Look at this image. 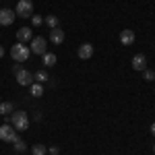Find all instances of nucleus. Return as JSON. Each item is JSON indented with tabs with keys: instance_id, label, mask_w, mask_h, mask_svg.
<instances>
[{
	"instance_id": "1",
	"label": "nucleus",
	"mask_w": 155,
	"mask_h": 155,
	"mask_svg": "<svg viewBox=\"0 0 155 155\" xmlns=\"http://www.w3.org/2000/svg\"><path fill=\"white\" fill-rule=\"evenodd\" d=\"M11 122H12V126H15V130H27L29 128V116H27V112H23V110L12 112Z\"/></svg>"
},
{
	"instance_id": "2",
	"label": "nucleus",
	"mask_w": 155,
	"mask_h": 155,
	"mask_svg": "<svg viewBox=\"0 0 155 155\" xmlns=\"http://www.w3.org/2000/svg\"><path fill=\"white\" fill-rule=\"evenodd\" d=\"M11 56H12V60H15V62H25V60L31 56V50L27 48L25 44L17 41V44L11 48Z\"/></svg>"
},
{
	"instance_id": "3",
	"label": "nucleus",
	"mask_w": 155,
	"mask_h": 155,
	"mask_svg": "<svg viewBox=\"0 0 155 155\" xmlns=\"http://www.w3.org/2000/svg\"><path fill=\"white\" fill-rule=\"evenodd\" d=\"M15 12H17L19 17H23V19H29V17L33 15V2H31V0H19Z\"/></svg>"
},
{
	"instance_id": "4",
	"label": "nucleus",
	"mask_w": 155,
	"mask_h": 155,
	"mask_svg": "<svg viewBox=\"0 0 155 155\" xmlns=\"http://www.w3.org/2000/svg\"><path fill=\"white\" fill-rule=\"evenodd\" d=\"M46 46H48L46 37H33L29 50H31V54H39V56H44V54H46Z\"/></svg>"
},
{
	"instance_id": "5",
	"label": "nucleus",
	"mask_w": 155,
	"mask_h": 155,
	"mask_svg": "<svg viewBox=\"0 0 155 155\" xmlns=\"http://www.w3.org/2000/svg\"><path fill=\"white\" fill-rule=\"evenodd\" d=\"M15 139H17L15 126H12V124H2V126H0V141H4V143H12Z\"/></svg>"
},
{
	"instance_id": "6",
	"label": "nucleus",
	"mask_w": 155,
	"mask_h": 155,
	"mask_svg": "<svg viewBox=\"0 0 155 155\" xmlns=\"http://www.w3.org/2000/svg\"><path fill=\"white\" fill-rule=\"evenodd\" d=\"M17 83L23 85V87H29V85L33 83V72L25 71V68H19L17 71Z\"/></svg>"
},
{
	"instance_id": "7",
	"label": "nucleus",
	"mask_w": 155,
	"mask_h": 155,
	"mask_svg": "<svg viewBox=\"0 0 155 155\" xmlns=\"http://www.w3.org/2000/svg\"><path fill=\"white\" fill-rule=\"evenodd\" d=\"M15 15H17V12L11 11V8H0V25H4V27L12 25V21H15Z\"/></svg>"
},
{
	"instance_id": "8",
	"label": "nucleus",
	"mask_w": 155,
	"mask_h": 155,
	"mask_svg": "<svg viewBox=\"0 0 155 155\" xmlns=\"http://www.w3.org/2000/svg\"><path fill=\"white\" fill-rule=\"evenodd\" d=\"M31 39H33V33H31L29 27H19L17 29V41L25 44V41H31Z\"/></svg>"
},
{
	"instance_id": "9",
	"label": "nucleus",
	"mask_w": 155,
	"mask_h": 155,
	"mask_svg": "<svg viewBox=\"0 0 155 155\" xmlns=\"http://www.w3.org/2000/svg\"><path fill=\"white\" fill-rule=\"evenodd\" d=\"M77 54H79L81 60H89L91 56H93V46H91V44H83V46H79Z\"/></svg>"
},
{
	"instance_id": "10",
	"label": "nucleus",
	"mask_w": 155,
	"mask_h": 155,
	"mask_svg": "<svg viewBox=\"0 0 155 155\" xmlns=\"http://www.w3.org/2000/svg\"><path fill=\"white\" fill-rule=\"evenodd\" d=\"M120 44H122V46H132V44H134V31H132V29H124V31L120 33Z\"/></svg>"
},
{
	"instance_id": "11",
	"label": "nucleus",
	"mask_w": 155,
	"mask_h": 155,
	"mask_svg": "<svg viewBox=\"0 0 155 155\" xmlns=\"http://www.w3.org/2000/svg\"><path fill=\"white\" fill-rule=\"evenodd\" d=\"M132 68H134V71H145V68H147V58H145V54L132 56Z\"/></svg>"
},
{
	"instance_id": "12",
	"label": "nucleus",
	"mask_w": 155,
	"mask_h": 155,
	"mask_svg": "<svg viewBox=\"0 0 155 155\" xmlns=\"http://www.w3.org/2000/svg\"><path fill=\"white\" fill-rule=\"evenodd\" d=\"M50 41L56 44V46H60V44L64 41V31L58 29V27H56V29H50Z\"/></svg>"
},
{
	"instance_id": "13",
	"label": "nucleus",
	"mask_w": 155,
	"mask_h": 155,
	"mask_svg": "<svg viewBox=\"0 0 155 155\" xmlns=\"http://www.w3.org/2000/svg\"><path fill=\"white\" fill-rule=\"evenodd\" d=\"M56 54H50V52H46L44 56H41V62H44V66H54L56 64Z\"/></svg>"
},
{
	"instance_id": "14",
	"label": "nucleus",
	"mask_w": 155,
	"mask_h": 155,
	"mask_svg": "<svg viewBox=\"0 0 155 155\" xmlns=\"http://www.w3.org/2000/svg\"><path fill=\"white\" fill-rule=\"evenodd\" d=\"M29 91H31L33 97H41L44 95V87H41V83H31L29 85Z\"/></svg>"
},
{
	"instance_id": "15",
	"label": "nucleus",
	"mask_w": 155,
	"mask_h": 155,
	"mask_svg": "<svg viewBox=\"0 0 155 155\" xmlns=\"http://www.w3.org/2000/svg\"><path fill=\"white\" fill-rule=\"evenodd\" d=\"M11 112H15V106H12L11 101H0V114H11Z\"/></svg>"
},
{
	"instance_id": "16",
	"label": "nucleus",
	"mask_w": 155,
	"mask_h": 155,
	"mask_svg": "<svg viewBox=\"0 0 155 155\" xmlns=\"http://www.w3.org/2000/svg\"><path fill=\"white\" fill-rule=\"evenodd\" d=\"M12 147H15V151H17V153H23L25 149H27V147H25V141H23V139H19V137L12 141Z\"/></svg>"
},
{
	"instance_id": "17",
	"label": "nucleus",
	"mask_w": 155,
	"mask_h": 155,
	"mask_svg": "<svg viewBox=\"0 0 155 155\" xmlns=\"http://www.w3.org/2000/svg\"><path fill=\"white\" fill-rule=\"evenodd\" d=\"M44 23L48 25L50 29H56V27H58V17H54V15H48V17L44 19Z\"/></svg>"
},
{
	"instance_id": "18",
	"label": "nucleus",
	"mask_w": 155,
	"mask_h": 155,
	"mask_svg": "<svg viewBox=\"0 0 155 155\" xmlns=\"http://www.w3.org/2000/svg\"><path fill=\"white\" fill-rule=\"evenodd\" d=\"M33 79H35L37 83H46L50 77H48V72H46V71H37V72H33Z\"/></svg>"
},
{
	"instance_id": "19",
	"label": "nucleus",
	"mask_w": 155,
	"mask_h": 155,
	"mask_svg": "<svg viewBox=\"0 0 155 155\" xmlns=\"http://www.w3.org/2000/svg\"><path fill=\"white\" fill-rule=\"evenodd\" d=\"M46 145H33V155H46Z\"/></svg>"
},
{
	"instance_id": "20",
	"label": "nucleus",
	"mask_w": 155,
	"mask_h": 155,
	"mask_svg": "<svg viewBox=\"0 0 155 155\" xmlns=\"http://www.w3.org/2000/svg\"><path fill=\"white\" fill-rule=\"evenodd\" d=\"M31 23H33V27H39V25L44 23V19L39 15H31Z\"/></svg>"
},
{
	"instance_id": "21",
	"label": "nucleus",
	"mask_w": 155,
	"mask_h": 155,
	"mask_svg": "<svg viewBox=\"0 0 155 155\" xmlns=\"http://www.w3.org/2000/svg\"><path fill=\"white\" fill-rule=\"evenodd\" d=\"M143 79H145V81H153V79H155V72L145 68V71H143Z\"/></svg>"
},
{
	"instance_id": "22",
	"label": "nucleus",
	"mask_w": 155,
	"mask_h": 155,
	"mask_svg": "<svg viewBox=\"0 0 155 155\" xmlns=\"http://www.w3.org/2000/svg\"><path fill=\"white\" fill-rule=\"evenodd\" d=\"M50 155H58V147H50Z\"/></svg>"
},
{
	"instance_id": "23",
	"label": "nucleus",
	"mask_w": 155,
	"mask_h": 155,
	"mask_svg": "<svg viewBox=\"0 0 155 155\" xmlns=\"http://www.w3.org/2000/svg\"><path fill=\"white\" fill-rule=\"evenodd\" d=\"M149 130H151V134H153V137H155V122H153V124H151V128H149Z\"/></svg>"
},
{
	"instance_id": "24",
	"label": "nucleus",
	"mask_w": 155,
	"mask_h": 155,
	"mask_svg": "<svg viewBox=\"0 0 155 155\" xmlns=\"http://www.w3.org/2000/svg\"><path fill=\"white\" fill-rule=\"evenodd\" d=\"M2 56H4V48L0 46V58H2Z\"/></svg>"
},
{
	"instance_id": "25",
	"label": "nucleus",
	"mask_w": 155,
	"mask_h": 155,
	"mask_svg": "<svg viewBox=\"0 0 155 155\" xmlns=\"http://www.w3.org/2000/svg\"><path fill=\"white\" fill-rule=\"evenodd\" d=\"M153 153H155V145H153Z\"/></svg>"
}]
</instances>
